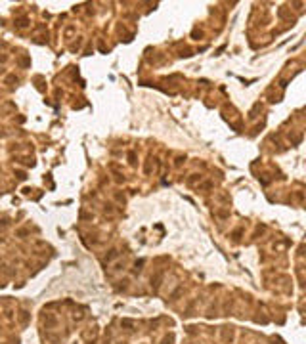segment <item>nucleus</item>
I'll return each instance as SVG.
<instances>
[{"label": "nucleus", "mask_w": 306, "mask_h": 344, "mask_svg": "<svg viewBox=\"0 0 306 344\" xmlns=\"http://www.w3.org/2000/svg\"><path fill=\"white\" fill-rule=\"evenodd\" d=\"M42 321H44V325H46V329H54L55 325H58V319H55L54 314H46L42 317Z\"/></svg>", "instance_id": "nucleus-1"}, {"label": "nucleus", "mask_w": 306, "mask_h": 344, "mask_svg": "<svg viewBox=\"0 0 306 344\" xmlns=\"http://www.w3.org/2000/svg\"><path fill=\"white\" fill-rule=\"evenodd\" d=\"M16 25H17L19 29H25V27L29 25V19H27V17H21V19H17V21H16Z\"/></svg>", "instance_id": "nucleus-4"}, {"label": "nucleus", "mask_w": 306, "mask_h": 344, "mask_svg": "<svg viewBox=\"0 0 306 344\" xmlns=\"http://www.w3.org/2000/svg\"><path fill=\"white\" fill-rule=\"evenodd\" d=\"M197 180H201V176H199V174H193V176H191V178L188 180V184H189V185H193Z\"/></svg>", "instance_id": "nucleus-8"}, {"label": "nucleus", "mask_w": 306, "mask_h": 344, "mask_svg": "<svg viewBox=\"0 0 306 344\" xmlns=\"http://www.w3.org/2000/svg\"><path fill=\"white\" fill-rule=\"evenodd\" d=\"M117 256H119V252H117L115 249H113V250H109V254L105 256V262H111L113 258H117Z\"/></svg>", "instance_id": "nucleus-5"}, {"label": "nucleus", "mask_w": 306, "mask_h": 344, "mask_svg": "<svg viewBox=\"0 0 306 344\" xmlns=\"http://www.w3.org/2000/svg\"><path fill=\"white\" fill-rule=\"evenodd\" d=\"M6 82H17V76H14V75H10L8 79H6Z\"/></svg>", "instance_id": "nucleus-11"}, {"label": "nucleus", "mask_w": 306, "mask_h": 344, "mask_svg": "<svg viewBox=\"0 0 306 344\" xmlns=\"http://www.w3.org/2000/svg\"><path fill=\"white\" fill-rule=\"evenodd\" d=\"M0 243H2V239H0Z\"/></svg>", "instance_id": "nucleus-14"}, {"label": "nucleus", "mask_w": 306, "mask_h": 344, "mask_svg": "<svg viewBox=\"0 0 306 344\" xmlns=\"http://www.w3.org/2000/svg\"><path fill=\"white\" fill-rule=\"evenodd\" d=\"M161 277H163V273H157L155 277H151V285L155 287V291L159 289V285H161Z\"/></svg>", "instance_id": "nucleus-2"}, {"label": "nucleus", "mask_w": 306, "mask_h": 344, "mask_svg": "<svg viewBox=\"0 0 306 344\" xmlns=\"http://www.w3.org/2000/svg\"><path fill=\"white\" fill-rule=\"evenodd\" d=\"M46 338L52 342V344H55V342H60V337L58 335H50V333H46Z\"/></svg>", "instance_id": "nucleus-6"}, {"label": "nucleus", "mask_w": 306, "mask_h": 344, "mask_svg": "<svg viewBox=\"0 0 306 344\" xmlns=\"http://www.w3.org/2000/svg\"><path fill=\"white\" fill-rule=\"evenodd\" d=\"M17 235H19V237H25V235H27V229H19Z\"/></svg>", "instance_id": "nucleus-12"}, {"label": "nucleus", "mask_w": 306, "mask_h": 344, "mask_svg": "<svg viewBox=\"0 0 306 344\" xmlns=\"http://www.w3.org/2000/svg\"><path fill=\"white\" fill-rule=\"evenodd\" d=\"M27 321H29V312L21 310V312H19V323H21V325H25Z\"/></svg>", "instance_id": "nucleus-3"}, {"label": "nucleus", "mask_w": 306, "mask_h": 344, "mask_svg": "<svg viewBox=\"0 0 306 344\" xmlns=\"http://www.w3.org/2000/svg\"><path fill=\"white\" fill-rule=\"evenodd\" d=\"M182 161H186V159H184V157H178V159H176V164L180 166V164H182Z\"/></svg>", "instance_id": "nucleus-13"}, {"label": "nucleus", "mask_w": 306, "mask_h": 344, "mask_svg": "<svg viewBox=\"0 0 306 344\" xmlns=\"http://www.w3.org/2000/svg\"><path fill=\"white\" fill-rule=\"evenodd\" d=\"M121 325H122V327H126L128 331H132V327H134V323H132V321H128V319H122V321H121Z\"/></svg>", "instance_id": "nucleus-7"}, {"label": "nucleus", "mask_w": 306, "mask_h": 344, "mask_svg": "<svg viewBox=\"0 0 306 344\" xmlns=\"http://www.w3.org/2000/svg\"><path fill=\"white\" fill-rule=\"evenodd\" d=\"M16 176H17L19 180H25V178H27V176H25V172H23V170H17V172H16Z\"/></svg>", "instance_id": "nucleus-9"}, {"label": "nucleus", "mask_w": 306, "mask_h": 344, "mask_svg": "<svg viewBox=\"0 0 306 344\" xmlns=\"http://www.w3.org/2000/svg\"><path fill=\"white\" fill-rule=\"evenodd\" d=\"M128 159H130V164H136V155H134L132 151L128 153Z\"/></svg>", "instance_id": "nucleus-10"}]
</instances>
